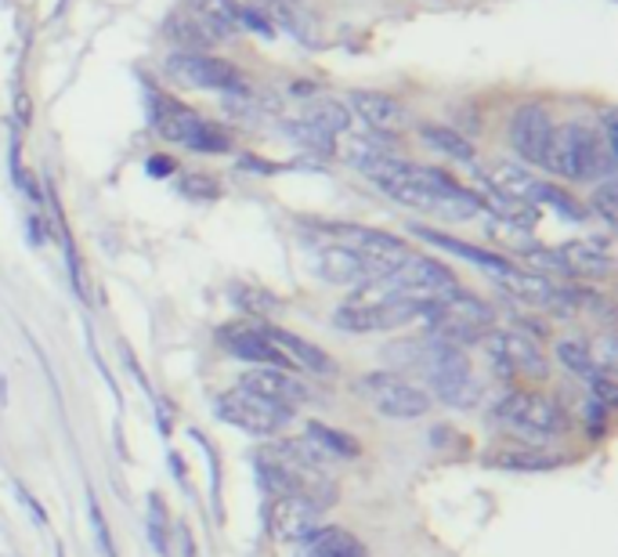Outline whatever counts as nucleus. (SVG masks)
Returning <instances> with one entry per match:
<instances>
[{
    "mask_svg": "<svg viewBox=\"0 0 618 557\" xmlns=\"http://www.w3.org/2000/svg\"><path fill=\"white\" fill-rule=\"evenodd\" d=\"M420 318H427V337L453 344V348H463V344H478L495 323L492 304H485L474 293L453 290L445 298H438L431 304H423Z\"/></svg>",
    "mask_w": 618,
    "mask_h": 557,
    "instance_id": "nucleus-3",
    "label": "nucleus"
},
{
    "mask_svg": "<svg viewBox=\"0 0 618 557\" xmlns=\"http://www.w3.org/2000/svg\"><path fill=\"white\" fill-rule=\"evenodd\" d=\"M557 359H561L575 376H593L600 370V365L593 362L590 348H586V344H579V340H561V344H557Z\"/></svg>",
    "mask_w": 618,
    "mask_h": 557,
    "instance_id": "nucleus-32",
    "label": "nucleus"
},
{
    "mask_svg": "<svg viewBox=\"0 0 618 557\" xmlns=\"http://www.w3.org/2000/svg\"><path fill=\"white\" fill-rule=\"evenodd\" d=\"M55 557H66V547H62V543H58V547H55Z\"/></svg>",
    "mask_w": 618,
    "mask_h": 557,
    "instance_id": "nucleus-45",
    "label": "nucleus"
},
{
    "mask_svg": "<svg viewBox=\"0 0 618 557\" xmlns=\"http://www.w3.org/2000/svg\"><path fill=\"white\" fill-rule=\"evenodd\" d=\"M166 37H171L174 44H182V51H203V47H210L218 37V30L210 26L207 19H199L196 11H177V15L166 19Z\"/></svg>",
    "mask_w": 618,
    "mask_h": 557,
    "instance_id": "nucleus-23",
    "label": "nucleus"
},
{
    "mask_svg": "<svg viewBox=\"0 0 618 557\" xmlns=\"http://www.w3.org/2000/svg\"><path fill=\"white\" fill-rule=\"evenodd\" d=\"M301 557H370L348 529H315L304 536Z\"/></svg>",
    "mask_w": 618,
    "mask_h": 557,
    "instance_id": "nucleus-24",
    "label": "nucleus"
},
{
    "mask_svg": "<svg viewBox=\"0 0 618 557\" xmlns=\"http://www.w3.org/2000/svg\"><path fill=\"white\" fill-rule=\"evenodd\" d=\"M615 196H618V188H615V177H604V182L593 188V199H590V207H593V214H600L608 224L618 221V207H615Z\"/></svg>",
    "mask_w": 618,
    "mask_h": 557,
    "instance_id": "nucleus-35",
    "label": "nucleus"
},
{
    "mask_svg": "<svg viewBox=\"0 0 618 557\" xmlns=\"http://www.w3.org/2000/svg\"><path fill=\"white\" fill-rule=\"evenodd\" d=\"M19 124L22 127L30 124V98H26V94H19Z\"/></svg>",
    "mask_w": 618,
    "mask_h": 557,
    "instance_id": "nucleus-44",
    "label": "nucleus"
},
{
    "mask_svg": "<svg viewBox=\"0 0 618 557\" xmlns=\"http://www.w3.org/2000/svg\"><path fill=\"white\" fill-rule=\"evenodd\" d=\"M30 235H33V243L47 240V224H44L40 218H30Z\"/></svg>",
    "mask_w": 618,
    "mask_h": 557,
    "instance_id": "nucleus-43",
    "label": "nucleus"
},
{
    "mask_svg": "<svg viewBox=\"0 0 618 557\" xmlns=\"http://www.w3.org/2000/svg\"><path fill=\"white\" fill-rule=\"evenodd\" d=\"M287 130H290V138L296 141V146H304V149H312V152H323V156H329V152H333V138L323 135V130L312 127V124L301 120V124H290Z\"/></svg>",
    "mask_w": 618,
    "mask_h": 557,
    "instance_id": "nucleus-34",
    "label": "nucleus"
},
{
    "mask_svg": "<svg viewBox=\"0 0 618 557\" xmlns=\"http://www.w3.org/2000/svg\"><path fill=\"white\" fill-rule=\"evenodd\" d=\"M213 409H218V417L224 423H232V428L249 431V434H260V438L279 434L293 420V409L279 406V402L271 398H260L246 387L224 391V395L213 402Z\"/></svg>",
    "mask_w": 618,
    "mask_h": 557,
    "instance_id": "nucleus-6",
    "label": "nucleus"
},
{
    "mask_svg": "<svg viewBox=\"0 0 618 557\" xmlns=\"http://www.w3.org/2000/svg\"><path fill=\"white\" fill-rule=\"evenodd\" d=\"M15 492L22 496V500H26V507H30V514L33 518H37L40 521V525H47V511H44V507L37 503V496H33L30 489H26V485H22V481H15Z\"/></svg>",
    "mask_w": 618,
    "mask_h": 557,
    "instance_id": "nucleus-42",
    "label": "nucleus"
},
{
    "mask_svg": "<svg viewBox=\"0 0 618 557\" xmlns=\"http://www.w3.org/2000/svg\"><path fill=\"white\" fill-rule=\"evenodd\" d=\"M232 301L240 307H246L249 315H271L279 307V298H271V293L260 290V287H246V282H235Z\"/></svg>",
    "mask_w": 618,
    "mask_h": 557,
    "instance_id": "nucleus-31",
    "label": "nucleus"
},
{
    "mask_svg": "<svg viewBox=\"0 0 618 557\" xmlns=\"http://www.w3.org/2000/svg\"><path fill=\"white\" fill-rule=\"evenodd\" d=\"M88 507H91V525H94V532H98V547L105 550V557H120V554H116L113 536H109V521H105L102 507H98V500H94L91 489H88Z\"/></svg>",
    "mask_w": 618,
    "mask_h": 557,
    "instance_id": "nucleus-37",
    "label": "nucleus"
},
{
    "mask_svg": "<svg viewBox=\"0 0 618 557\" xmlns=\"http://www.w3.org/2000/svg\"><path fill=\"white\" fill-rule=\"evenodd\" d=\"M188 11H196L199 19H207L218 37H229V33L240 26V8L232 0H188Z\"/></svg>",
    "mask_w": 618,
    "mask_h": 557,
    "instance_id": "nucleus-29",
    "label": "nucleus"
},
{
    "mask_svg": "<svg viewBox=\"0 0 618 557\" xmlns=\"http://www.w3.org/2000/svg\"><path fill=\"white\" fill-rule=\"evenodd\" d=\"M182 193L188 199H218L221 196V185L213 182V177H207V174H188L185 182H182Z\"/></svg>",
    "mask_w": 618,
    "mask_h": 557,
    "instance_id": "nucleus-38",
    "label": "nucleus"
},
{
    "mask_svg": "<svg viewBox=\"0 0 618 557\" xmlns=\"http://www.w3.org/2000/svg\"><path fill=\"white\" fill-rule=\"evenodd\" d=\"M420 138H423L431 149L445 152L448 160L474 163V146H470L467 138L459 135V130H453V127H442V124H423V127H420Z\"/></svg>",
    "mask_w": 618,
    "mask_h": 557,
    "instance_id": "nucleus-28",
    "label": "nucleus"
},
{
    "mask_svg": "<svg viewBox=\"0 0 618 557\" xmlns=\"http://www.w3.org/2000/svg\"><path fill=\"white\" fill-rule=\"evenodd\" d=\"M615 152L604 146V138L593 127L568 124L553 127L550 149H546V171L568 177V182H597L615 174Z\"/></svg>",
    "mask_w": 618,
    "mask_h": 557,
    "instance_id": "nucleus-2",
    "label": "nucleus"
},
{
    "mask_svg": "<svg viewBox=\"0 0 618 557\" xmlns=\"http://www.w3.org/2000/svg\"><path fill=\"white\" fill-rule=\"evenodd\" d=\"M423 304H416L409 298H398V293H390L384 301H348L340 304L337 312H333V326L343 329V334H373V329H398L412 323V318H420Z\"/></svg>",
    "mask_w": 618,
    "mask_h": 557,
    "instance_id": "nucleus-8",
    "label": "nucleus"
},
{
    "mask_svg": "<svg viewBox=\"0 0 618 557\" xmlns=\"http://www.w3.org/2000/svg\"><path fill=\"white\" fill-rule=\"evenodd\" d=\"M240 26H246V30H254V33H260V37H276V30H271V22L260 15L257 8H246V11H240Z\"/></svg>",
    "mask_w": 618,
    "mask_h": 557,
    "instance_id": "nucleus-40",
    "label": "nucleus"
},
{
    "mask_svg": "<svg viewBox=\"0 0 618 557\" xmlns=\"http://www.w3.org/2000/svg\"><path fill=\"white\" fill-rule=\"evenodd\" d=\"M166 73L177 84L196 88V91H229V94H246V80L232 62L213 55H196V51H177L166 58Z\"/></svg>",
    "mask_w": 618,
    "mask_h": 557,
    "instance_id": "nucleus-9",
    "label": "nucleus"
},
{
    "mask_svg": "<svg viewBox=\"0 0 618 557\" xmlns=\"http://www.w3.org/2000/svg\"><path fill=\"white\" fill-rule=\"evenodd\" d=\"M351 109L362 116V124H370L376 135H395L406 124V109L398 98L380 91H354L351 94Z\"/></svg>",
    "mask_w": 618,
    "mask_h": 557,
    "instance_id": "nucleus-18",
    "label": "nucleus"
},
{
    "mask_svg": "<svg viewBox=\"0 0 618 557\" xmlns=\"http://www.w3.org/2000/svg\"><path fill=\"white\" fill-rule=\"evenodd\" d=\"M499 282H503L510 293H517L521 301H528V304H550V298H553L550 279L536 276V271H521L514 265H510L503 276H499Z\"/></svg>",
    "mask_w": 618,
    "mask_h": 557,
    "instance_id": "nucleus-26",
    "label": "nucleus"
},
{
    "mask_svg": "<svg viewBox=\"0 0 618 557\" xmlns=\"http://www.w3.org/2000/svg\"><path fill=\"white\" fill-rule=\"evenodd\" d=\"M265 329V337L276 344L279 355L287 359V365H296V370H307L315 376H333L337 373V362L329 359L323 348H315L312 340L290 334V329H279V326H260Z\"/></svg>",
    "mask_w": 618,
    "mask_h": 557,
    "instance_id": "nucleus-15",
    "label": "nucleus"
},
{
    "mask_svg": "<svg viewBox=\"0 0 618 557\" xmlns=\"http://www.w3.org/2000/svg\"><path fill=\"white\" fill-rule=\"evenodd\" d=\"M315 514H318V507L307 503L304 496H282V500H268V507H265L268 532H271V539H279V543L304 539L307 532H315Z\"/></svg>",
    "mask_w": 618,
    "mask_h": 557,
    "instance_id": "nucleus-14",
    "label": "nucleus"
},
{
    "mask_svg": "<svg viewBox=\"0 0 618 557\" xmlns=\"http://www.w3.org/2000/svg\"><path fill=\"white\" fill-rule=\"evenodd\" d=\"M550 138H553V124H550V116H546L543 105H521V109L510 116V146L517 149L521 160L543 167L546 149H550Z\"/></svg>",
    "mask_w": 618,
    "mask_h": 557,
    "instance_id": "nucleus-12",
    "label": "nucleus"
},
{
    "mask_svg": "<svg viewBox=\"0 0 618 557\" xmlns=\"http://www.w3.org/2000/svg\"><path fill=\"white\" fill-rule=\"evenodd\" d=\"M485 351L492 359V370L499 376H514V373H528V376H546V359L543 351L536 348V340L525 334H485L481 337Z\"/></svg>",
    "mask_w": 618,
    "mask_h": 557,
    "instance_id": "nucleus-11",
    "label": "nucleus"
},
{
    "mask_svg": "<svg viewBox=\"0 0 618 557\" xmlns=\"http://www.w3.org/2000/svg\"><path fill=\"white\" fill-rule=\"evenodd\" d=\"M359 395L390 420H416L431 409V395L398 373H370L359 381Z\"/></svg>",
    "mask_w": 618,
    "mask_h": 557,
    "instance_id": "nucleus-7",
    "label": "nucleus"
},
{
    "mask_svg": "<svg viewBox=\"0 0 618 557\" xmlns=\"http://www.w3.org/2000/svg\"><path fill=\"white\" fill-rule=\"evenodd\" d=\"M557 254L564 257V265L572 276L608 279L615 271V257H611L608 240H575V243H564Z\"/></svg>",
    "mask_w": 618,
    "mask_h": 557,
    "instance_id": "nucleus-17",
    "label": "nucleus"
},
{
    "mask_svg": "<svg viewBox=\"0 0 618 557\" xmlns=\"http://www.w3.org/2000/svg\"><path fill=\"white\" fill-rule=\"evenodd\" d=\"M485 182H489V188L499 196L521 199V204H528V207H539L543 177H536L525 167H517V163H495L492 171H485Z\"/></svg>",
    "mask_w": 618,
    "mask_h": 557,
    "instance_id": "nucleus-19",
    "label": "nucleus"
},
{
    "mask_svg": "<svg viewBox=\"0 0 618 557\" xmlns=\"http://www.w3.org/2000/svg\"><path fill=\"white\" fill-rule=\"evenodd\" d=\"M492 420L499 428L525 438H553L568 428L564 409L546 395H536V391H510V395H503L495 402Z\"/></svg>",
    "mask_w": 618,
    "mask_h": 557,
    "instance_id": "nucleus-5",
    "label": "nucleus"
},
{
    "mask_svg": "<svg viewBox=\"0 0 618 557\" xmlns=\"http://www.w3.org/2000/svg\"><path fill=\"white\" fill-rule=\"evenodd\" d=\"M329 232L340 235V246H348L351 254L362 257V265L370 268L373 279H384L390 271H398L409 260V246L390 232L376 229H354V224H333Z\"/></svg>",
    "mask_w": 618,
    "mask_h": 557,
    "instance_id": "nucleus-10",
    "label": "nucleus"
},
{
    "mask_svg": "<svg viewBox=\"0 0 618 557\" xmlns=\"http://www.w3.org/2000/svg\"><path fill=\"white\" fill-rule=\"evenodd\" d=\"M149 109H152V127H156L166 141H177V146L193 152H210V156L232 149V138L224 135L218 124L203 120L196 109L174 102L171 94H149Z\"/></svg>",
    "mask_w": 618,
    "mask_h": 557,
    "instance_id": "nucleus-4",
    "label": "nucleus"
},
{
    "mask_svg": "<svg viewBox=\"0 0 618 557\" xmlns=\"http://www.w3.org/2000/svg\"><path fill=\"white\" fill-rule=\"evenodd\" d=\"M145 171H149L152 177H171V174L177 171V163H174L171 156H149Z\"/></svg>",
    "mask_w": 618,
    "mask_h": 557,
    "instance_id": "nucleus-41",
    "label": "nucleus"
},
{
    "mask_svg": "<svg viewBox=\"0 0 618 557\" xmlns=\"http://www.w3.org/2000/svg\"><path fill=\"white\" fill-rule=\"evenodd\" d=\"M590 387H593V402H600V406H615V381L611 373L597 370L590 376Z\"/></svg>",
    "mask_w": 618,
    "mask_h": 557,
    "instance_id": "nucleus-39",
    "label": "nucleus"
},
{
    "mask_svg": "<svg viewBox=\"0 0 618 557\" xmlns=\"http://www.w3.org/2000/svg\"><path fill=\"white\" fill-rule=\"evenodd\" d=\"M307 442L315 445V453H323V456H337V460H354V456L362 453V445L354 442L351 434L333 431V428H326V423H318V420L307 423Z\"/></svg>",
    "mask_w": 618,
    "mask_h": 557,
    "instance_id": "nucleus-27",
    "label": "nucleus"
},
{
    "mask_svg": "<svg viewBox=\"0 0 618 557\" xmlns=\"http://www.w3.org/2000/svg\"><path fill=\"white\" fill-rule=\"evenodd\" d=\"M304 124H312L318 127L323 135H343V130L351 127V113H348V105L337 102V98H315V102H307L304 105V116H301Z\"/></svg>",
    "mask_w": 618,
    "mask_h": 557,
    "instance_id": "nucleus-25",
    "label": "nucleus"
},
{
    "mask_svg": "<svg viewBox=\"0 0 618 557\" xmlns=\"http://www.w3.org/2000/svg\"><path fill=\"white\" fill-rule=\"evenodd\" d=\"M315 268L326 282H340V287H362V282L373 279L370 268L362 265V257L351 254L348 246H340V243L323 246L315 257Z\"/></svg>",
    "mask_w": 618,
    "mask_h": 557,
    "instance_id": "nucleus-20",
    "label": "nucleus"
},
{
    "mask_svg": "<svg viewBox=\"0 0 618 557\" xmlns=\"http://www.w3.org/2000/svg\"><path fill=\"white\" fill-rule=\"evenodd\" d=\"M218 340L224 351H232L235 359L243 362H260V370H290L287 359L279 355V348L265 337L260 326H246V323H229L218 329Z\"/></svg>",
    "mask_w": 618,
    "mask_h": 557,
    "instance_id": "nucleus-13",
    "label": "nucleus"
},
{
    "mask_svg": "<svg viewBox=\"0 0 618 557\" xmlns=\"http://www.w3.org/2000/svg\"><path fill=\"white\" fill-rule=\"evenodd\" d=\"M539 204H546V207H553L557 214H564L568 221H586V210H582L572 196L564 193V188H557V185H550V182H543V193H539Z\"/></svg>",
    "mask_w": 618,
    "mask_h": 557,
    "instance_id": "nucleus-33",
    "label": "nucleus"
},
{
    "mask_svg": "<svg viewBox=\"0 0 618 557\" xmlns=\"http://www.w3.org/2000/svg\"><path fill=\"white\" fill-rule=\"evenodd\" d=\"M485 464L499 467V471L536 474V471H557L561 467V456L546 453V449H536V445H517V449H495V453L485 456Z\"/></svg>",
    "mask_w": 618,
    "mask_h": 557,
    "instance_id": "nucleus-22",
    "label": "nucleus"
},
{
    "mask_svg": "<svg viewBox=\"0 0 618 557\" xmlns=\"http://www.w3.org/2000/svg\"><path fill=\"white\" fill-rule=\"evenodd\" d=\"M521 254H525L532 271H536V276H543V279H572V271H568L564 257L557 254V251H546V246H536V251H532V246H525Z\"/></svg>",
    "mask_w": 618,
    "mask_h": 557,
    "instance_id": "nucleus-30",
    "label": "nucleus"
},
{
    "mask_svg": "<svg viewBox=\"0 0 618 557\" xmlns=\"http://www.w3.org/2000/svg\"><path fill=\"white\" fill-rule=\"evenodd\" d=\"M149 536H152V547L166 554V511H163L160 492H149Z\"/></svg>",
    "mask_w": 618,
    "mask_h": 557,
    "instance_id": "nucleus-36",
    "label": "nucleus"
},
{
    "mask_svg": "<svg viewBox=\"0 0 618 557\" xmlns=\"http://www.w3.org/2000/svg\"><path fill=\"white\" fill-rule=\"evenodd\" d=\"M409 351H412L409 365L423 373L427 387L438 391V398L448 402V406H456V409L478 406L481 384H478V376H474L463 348H453V344L427 337L423 344H409Z\"/></svg>",
    "mask_w": 618,
    "mask_h": 557,
    "instance_id": "nucleus-1",
    "label": "nucleus"
},
{
    "mask_svg": "<svg viewBox=\"0 0 618 557\" xmlns=\"http://www.w3.org/2000/svg\"><path fill=\"white\" fill-rule=\"evenodd\" d=\"M240 387L246 391H254V395L260 398H271V402H279V406H301V402H312V391H307L296 376H290L287 370H249Z\"/></svg>",
    "mask_w": 618,
    "mask_h": 557,
    "instance_id": "nucleus-16",
    "label": "nucleus"
},
{
    "mask_svg": "<svg viewBox=\"0 0 618 557\" xmlns=\"http://www.w3.org/2000/svg\"><path fill=\"white\" fill-rule=\"evenodd\" d=\"M412 232L420 235V240H427V243L442 246V251H448V254H456V257H463V260H470V265H481L485 271H492L495 279L510 268V260H506V257L489 254V251H478V246H470V243H463V240H453V235H445V232L420 229V224H412Z\"/></svg>",
    "mask_w": 618,
    "mask_h": 557,
    "instance_id": "nucleus-21",
    "label": "nucleus"
}]
</instances>
